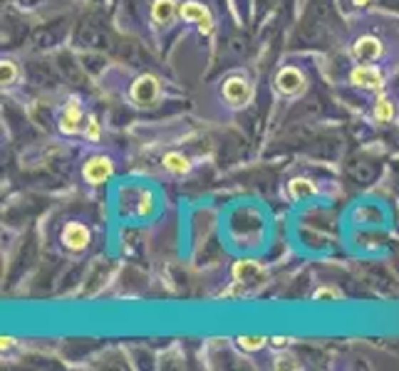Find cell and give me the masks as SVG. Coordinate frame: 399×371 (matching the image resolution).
<instances>
[{"instance_id":"4fadbf2b","label":"cell","mask_w":399,"mask_h":371,"mask_svg":"<svg viewBox=\"0 0 399 371\" xmlns=\"http://www.w3.org/2000/svg\"><path fill=\"white\" fill-rule=\"evenodd\" d=\"M372 119L377 124H392L397 119V104L390 94H385V90L377 92V99L372 104Z\"/></svg>"},{"instance_id":"e0dca14e","label":"cell","mask_w":399,"mask_h":371,"mask_svg":"<svg viewBox=\"0 0 399 371\" xmlns=\"http://www.w3.org/2000/svg\"><path fill=\"white\" fill-rule=\"evenodd\" d=\"M271 342L268 337H253V334H248V337H238L236 339V344H238V349H243V352H251V354H256V352H261V349H266V344Z\"/></svg>"},{"instance_id":"7a4b0ae2","label":"cell","mask_w":399,"mask_h":371,"mask_svg":"<svg viewBox=\"0 0 399 371\" xmlns=\"http://www.w3.org/2000/svg\"><path fill=\"white\" fill-rule=\"evenodd\" d=\"M114 174H117V159L107 151H95L80 164V184L90 191L110 184Z\"/></svg>"},{"instance_id":"ac0fdd59","label":"cell","mask_w":399,"mask_h":371,"mask_svg":"<svg viewBox=\"0 0 399 371\" xmlns=\"http://www.w3.org/2000/svg\"><path fill=\"white\" fill-rule=\"evenodd\" d=\"M253 275H263V270L258 268V265H253V263H238L236 268H233V278H236V280L256 282V280H253Z\"/></svg>"},{"instance_id":"ba28073f","label":"cell","mask_w":399,"mask_h":371,"mask_svg":"<svg viewBox=\"0 0 399 371\" xmlns=\"http://www.w3.org/2000/svg\"><path fill=\"white\" fill-rule=\"evenodd\" d=\"M273 90L283 99H295L308 90V75L298 65H283L273 77Z\"/></svg>"},{"instance_id":"6da1fadb","label":"cell","mask_w":399,"mask_h":371,"mask_svg":"<svg viewBox=\"0 0 399 371\" xmlns=\"http://www.w3.org/2000/svg\"><path fill=\"white\" fill-rule=\"evenodd\" d=\"M57 243H60L62 253L77 258V255L90 253V248L95 245V231L82 218H67L57 233Z\"/></svg>"},{"instance_id":"5b68a950","label":"cell","mask_w":399,"mask_h":371,"mask_svg":"<svg viewBox=\"0 0 399 371\" xmlns=\"http://www.w3.org/2000/svg\"><path fill=\"white\" fill-rule=\"evenodd\" d=\"M85 99L80 94H72L67 97V102L62 104L60 114H57V129H60L62 137H80L82 127H85V119L90 114V109L85 107Z\"/></svg>"},{"instance_id":"9c48e42d","label":"cell","mask_w":399,"mask_h":371,"mask_svg":"<svg viewBox=\"0 0 399 371\" xmlns=\"http://www.w3.org/2000/svg\"><path fill=\"white\" fill-rule=\"evenodd\" d=\"M347 82L357 90L365 92H382L387 85V77L382 72L380 65H372V62H355L347 72Z\"/></svg>"},{"instance_id":"5bb4252c","label":"cell","mask_w":399,"mask_h":371,"mask_svg":"<svg viewBox=\"0 0 399 371\" xmlns=\"http://www.w3.org/2000/svg\"><path fill=\"white\" fill-rule=\"evenodd\" d=\"M0 80H3L5 90H13L23 80V70H20L18 62L10 60V57H3V62H0Z\"/></svg>"},{"instance_id":"30bf717a","label":"cell","mask_w":399,"mask_h":371,"mask_svg":"<svg viewBox=\"0 0 399 371\" xmlns=\"http://www.w3.org/2000/svg\"><path fill=\"white\" fill-rule=\"evenodd\" d=\"M181 0H152L149 5V20L159 28H169L171 23L179 20Z\"/></svg>"},{"instance_id":"277c9868","label":"cell","mask_w":399,"mask_h":371,"mask_svg":"<svg viewBox=\"0 0 399 371\" xmlns=\"http://www.w3.org/2000/svg\"><path fill=\"white\" fill-rule=\"evenodd\" d=\"M164 99V85L157 75H149V72H142V75L132 77L127 85V102L137 109H152L157 107Z\"/></svg>"},{"instance_id":"d6986e66","label":"cell","mask_w":399,"mask_h":371,"mask_svg":"<svg viewBox=\"0 0 399 371\" xmlns=\"http://www.w3.org/2000/svg\"><path fill=\"white\" fill-rule=\"evenodd\" d=\"M271 342L276 344L278 349H281V347H288V342H290V339H285V337H283V339H281V337H271Z\"/></svg>"},{"instance_id":"52a82bcc","label":"cell","mask_w":399,"mask_h":371,"mask_svg":"<svg viewBox=\"0 0 399 371\" xmlns=\"http://www.w3.org/2000/svg\"><path fill=\"white\" fill-rule=\"evenodd\" d=\"M350 55L355 62H372L380 65L387 57V43L377 33H360L350 43Z\"/></svg>"},{"instance_id":"8992f818","label":"cell","mask_w":399,"mask_h":371,"mask_svg":"<svg viewBox=\"0 0 399 371\" xmlns=\"http://www.w3.org/2000/svg\"><path fill=\"white\" fill-rule=\"evenodd\" d=\"M179 20L186 25H191V28H196L204 38L214 35V30H216V18L204 0H181Z\"/></svg>"},{"instance_id":"ffe728a7","label":"cell","mask_w":399,"mask_h":371,"mask_svg":"<svg viewBox=\"0 0 399 371\" xmlns=\"http://www.w3.org/2000/svg\"><path fill=\"white\" fill-rule=\"evenodd\" d=\"M352 5H357V8H365V5H370L372 0H350Z\"/></svg>"},{"instance_id":"3957f363","label":"cell","mask_w":399,"mask_h":371,"mask_svg":"<svg viewBox=\"0 0 399 371\" xmlns=\"http://www.w3.org/2000/svg\"><path fill=\"white\" fill-rule=\"evenodd\" d=\"M219 97L221 102L226 104L231 112H241L251 104L253 99V80L248 72L243 70H233L221 80L219 85Z\"/></svg>"},{"instance_id":"7c38bea8","label":"cell","mask_w":399,"mask_h":371,"mask_svg":"<svg viewBox=\"0 0 399 371\" xmlns=\"http://www.w3.org/2000/svg\"><path fill=\"white\" fill-rule=\"evenodd\" d=\"M162 169L171 176H189L194 171V161L184 151H167L162 156Z\"/></svg>"},{"instance_id":"8fae6325","label":"cell","mask_w":399,"mask_h":371,"mask_svg":"<svg viewBox=\"0 0 399 371\" xmlns=\"http://www.w3.org/2000/svg\"><path fill=\"white\" fill-rule=\"evenodd\" d=\"M318 193H320V186L315 184L313 179H305V176H293V179L285 184V196L293 203L308 201V198L318 196Z\"/></svg>"},{"instance_id":"9a60e30c","label":"cell","mask_w":399,"mask_h":371,"mask_svg":"<svg viewBox=\"0 0 399 371\" xmlns=\"http://www.w3.org/2000/svg\"><path fill=\"white\" fill-rule=\"evenodd\" d=\"M345 297V292H342V287L333 285V282H325V285L315 287L313 292H310V300L313 302H338Z\"/></svg>"},{"instance_id":"2e32d148","label":"cell","mask_w":399,"mask_h":371,"mask_svg":"<svg viewBox=\"0 0 399 371\" xmlns=\"http://www.w3.org/2000/svg\"><path fill=\"white\" fill-rule=\"evenodd\" d=\"M85 141H92V144H97V141L102 139V124H100V117H97L95 112L87 114L85 119V127H82V134H80Z\"/></svg>"}]
</instances>
